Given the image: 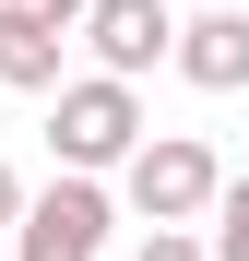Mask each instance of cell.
Listing matches in <instances>:
<instances>
[{
    "mask_svg": "<svg viewBox=\"0 0 249 261\" xmlns=\"http://www.w3.org/2000/svg\"><path fill=\"white\" fill-rule=\"evenodd\" d=\"M119 202L143 214V226H214V202H226V166L202 130H154V143L119 166Z\"/></svg>",
    "mask_w": 249,
    "mask_h": 261,
    "instance_id": "obj_1",
    "label": "cell"
},
{
    "mask_svg": "<svg viewBox=\"0 0 249 261\" xmlns=\"http://www.w3.org/2000/svg\"><path fill=\"white\" fill-rule=\"evenodd\" d=\"M48 143H60V166L107 178V166H131V154L154 143V119H143V95H131L119 71H83V83H60V119H48Z\"/></svg>",
    "mask_w": 249,
    "mask_h": 261,
    "instance_id": "obj_2",
    "label": "cell"
},
{
    "mask_svg": "<svg viewBox=\"0 0 249 261\" xmlns=\"http://www.w3.org/2000/svg\"><path fill=\"white\" fill-rule=\"evenodd\" d=\"M107 178H83V166H60L48 190L24 202V226H12V261H95L107 249Z\"/></svg>",
    "mask_w": 249,
    "mask_h": 261,
    "instance_id": "obj_3",
    "label": "cell"
},
{
    "mask_svg": "<svg viewBox=\"0 0 249 261\" xmlns=\"http://www.w3.org/2000/svg\"><path fill=\"white\" fill-rule=\"evenodd\" d=\"M178 24L190 12H166V0H95V12H83V48H95V71L143 83L154 60H178Z\"/></svg>",
    "mask_w": 249,
    "mask_h": 261,
    "instance_id": "obj_4",
    "label": "cell"
},
{
    "mask_svg": "<svg viewBox=\"0 0 249 261\" xmlns=\"http://www.w3.org/2000/svg\"><path fill=\"white\" fill-rule=\"evenodd\" d=\"M178 71L202 95H249V12H190L178 24Z\"/></svg>",
    "mask_w": 249,
    "mask_h": 261,
    "instance_id": "obj_5",
    "label": "cell"
},
{
    "mask_svg": "<svg viewBox=\"0 0 249 261\" xmlns=\"http://www.w3.org/2000/svg\"><path fill=\"white\" fill-rule=\"evenodd\" d=\"M60 48H71V24L0 0V83H12V95H60Z\"/></svg>",
    "mask_w": 249,
    "mask_h": 261,
    "instance_id": "obj_6",
    "label": "cell"
},
{
    "mask_svg": "<svg viewBox=\"0 0 249 261\" xmlns=\"http://www.w3.org/2000/svg\"><path fill=\"white\" fill-rule=\"evenodd\" d=\"M214 261H249V178H226L214 202Z\"/></svg>",
    "mask_w": 249,
    "mask_h": 261,
    "instance_id": "obj_7",
    "label": "cell"
},
{
    "mask_svg": "<svg viewBox=\"0 0 249 261\" xmlns=\"http://www.w3.org/2000/svg\"><path fill=\"white\" fill-rule=\"evenodd\" d=\"M143 261H214V238H202V226H154V238H143Z\"/></svg>",
    "mask_w": 249,
    "mask_h": 261,
    "instance_id": "obj_8",
    "label": "cell"
},
{
    "mask_svg": "<svg viewBox=\"0 0 249 261\" xmlns=\"http://www.w3.org/2000/svg\"><path fill=\"white\" fill-rule=\"evenodd\" d=\"M24 12H48V24H71V36H83V12H95V0H24Z\"/></svg>",
    "mask_w": 249,
    "mask_h": 261,
    "instance_id": "obj_9",
    "label": "cell"
},
{
    "mask_svg": "<svg viewBox=\"0 0 249 261\" xmlns=\"http://www.w3.org/2000/svg\"><path fill=\"white\" fill-rule=\"evenodd\" d=\"M0 226H24V178H12V166H0Z\"/></svg>",
    "mask_w": 249,
    "mask_h": 261,
    "instance_id": "obj_10",
    "label": "cell"
}]
</instances>
